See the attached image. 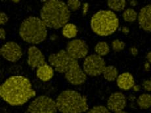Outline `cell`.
Masks as SVG:
<instances>
[{
  "mask_svg": "<svg viewBox=\"0 0 151 113\" xmlns=\"http://www.w3.org/2000/svg\"><path fill=\"white\" fill-rule=\"evenodd\" d=\"M137 17L138 12L132 7L126 8L122 14V17L126 22H134L137 21Z\"/></svg>",
  "mask_w": 151,
  "mask_h": 113,
  "instance_id": "44dd1931",
  "label": "cell"
},
{
  "mask_svg": "<svg viewBox=\"0 0 151 113\" xmlns=\"http://www.w3.org/2000/svg\"><path fill=\"white\" fill-rule=\"evenodd\" d=\"M146 59H147V61H148V62L150 63L151 64V51H149L147 53Z\"/></svg>",
  "mask_w": 151,
  "mask_h": 113,
  "instance_id": "e575fe53",
  "label": "cell"
},
{
  "mask_svg": "<svg viewBox=\"0 0 151 113\" xmlns=\"http://www.w3.org/2000/svg\"><path fill=\"white\" fill-rule=\"evenodd\" d=\"M150 112H151V107H150Z\"/></svg>",
  "mask_w": 151,
  "mask_h": 113,
  "instance_id": "f35d334b",
  "label": "cell"
},
{
  "mask_svg": "<svg viewBox=\"0 0 151 113\" xmlns=\"http://www.w3.org/2000/svg\"><path fill=\"white\" fill-rule=\"evenodd\" d=\"M27 55V63L32 68H37L47 63L44 54L36 45H32L28 48Z\"/></svg>",
  "mask_w": 151,
  "mask_h": 113,
  "instance_id": "7c38bea8",
  "label": "cell"
},
{
  "mask_svg": "<svg viewBox=\"0 0 151 113\" xmlns=\"http://www.w3.org/2000/svg\"><path fill=\"white\" fill-rule=\"evenodd\" d=\"M120 21L116 14L110 9L97 11L90 20V27L93 32L100 37L112 35L118 30Z\"/></svg>",
  "mask_w": 151,
  "mask_h": 113,
  "instance_id": "8992f818",
  "label": "cell"
},
{
  "mask_svg": "<svg viewBox=\"0 0 151 113\" xmlns=\"http://www.w3.org/2000/svg\"><path fill=\"white\" fill-rule=\"evenodd\" d=\"M121 32L122 33L124 34V35H127V34H129L130 32V29L128 27H127V26H124V27L121 28Z\"/></svg>",
  "mask_w": 151,
  "mask_h": 113,
  "instance_id": "f546056e",
  "label": "cell"
},
{
  "mask_svg": "<svg viewBox=\"0 0 151 113\" xmlns=\"http://www.w3.org/2000/svg\"><path fill=\"white\" fill-rule=\"evenodd\" d=\"M95 53L101 57H105L110 53V47L106 41H100L96 43L94 47Z\"/></svg>",
  "mask_w": 151,
  "mask_h": 113,
  "instance_id": "ffe728a7",
  "label": "cell"
},
{
  "mask_svg": "<svg viewBox=\"0 0 151 113\" xmlns=\"http://www.w3.org/2000/svg\"><path fill=\"white\" fill-rule=\"evenodd\" d=\"M66 52L70 56L76 59H82L88 55L89 46L86 41L80 38L70 40L66 46Z\"/></svg>",
  "mask_w": 151,
  "mask_h": 113,
  "instance_id": "9c48e42d",
  "label": "cell"
},
{
  "mask_svg": "<svg viewBox=\"0 0 151 113\" xmlns=\"http://www.w3.org/2000/svg\"><path fill=\"white\" fill-rule=\"evenodd\" d=\"M0 54L7 61L16 63L22 58L23 50L21 46L17 42L8 41L1 45Z\"/></svg>",
  "mask_w": 151,
  "mask_h": 113,
  "instance_id": "30bf717a",
  "label": "cell"
},
{
  "mask_svg": "<svg viewBox=\"0 0 151 113\" xmlns=\"http://www.w3.org/2000/svg\"><path fill=\"white\" fill-rule=\"evenodd\" d=\"M151 68V66H150V63H149L148 61H146L143 65V69L145 72H149Z\"/></svg>",
  "mask_w": 151,
  "mask_h": 113,
  "instance_id": "4dcf8cb0",
  "label": "cell"
},
{
  "mask_svg": "<svg viewBox=\"0 0 151 113\" xmlns=\"http://www.w3.org/2000/svg\"><path fill=\"white\" fill-rule=\"evenodd\" d=\"M126 46V43L120 39H115L111 43L112 50L116 53L124 51Z\"/></svg>",
  "mask_w": 151,
  "mask_h": 113,
  "instance_id": "7402d4cb",
  "label": "cell"
},
{
  "mask_svg": "<svg viewBox=\"0 0 151 113\" xmlns=\"http://www.w3.org/2000/svg\"><path fill=\"white\" fill-rule=\"evenodd\" d=\"M12 1L13 4H19V3H20L19 0H13V1Z\"/></svg>",
  "mask_w": 151,
  "mask_h": 113,
  "instance_id": "74e56055",
  "label": "cell"
},
{
  "mask_svg": "<svg viewBox=\"0 0 151 113\" xmlns=\"http://www.w3.org/2000/svg\"><path fill=\"white\" fill-rule=\"evenodd\" d=\"M28 113H57L56 101L47 95H42L34 98L28 106Z\"/></svg>",
  "mask_w": 151,
  "mask_h": 113,
  "instance_id": "52a82bcc",
  "label": "cell"
},
{
  "mask_svg": "<svg viewBox=\"0 0 151 113\" xmlns=\"http://www.w3.org/2000/svg\"><path fill=\"white\" fill-rule=\"evenodd\" d=\"M70 11H77L82 7V3L80 0H68L66 2Z\"/></svg>",
  "mask_w": 151,
  "mask_h": 113,
  "instance_id": "cb8c5ba5",
  "label": "cell"
},
{
  "mask_svg": "<svg viewBox=\"0 0 151 113\" xmlns=\"http://www.w3.org/2000/svg\"><path fill=\"white\" fill-rule=\"evenodd\" d=\"M89 7L90 5L88 2L83 3L82 5V7H81V9H82V13L83 17H86L87 14H88L89 11Z\"/></svg>",
  "mask_w": 151,
  "mask_h": 113,
  "instance_id": "4316f807",
  "label": "cell"
},
{
  "mask_svg": "<svg viewBox=\"0 0 151 113\" xmlns=\"http://www.w3.org/2000/svg\"><path fill=\"white\" fill-rule=\"evenodd\" d=\"M6 37H7L6 30H5L3 27H1V28H0V38H1V40H5L6 39Z\"/></svg>",
  "mask_w": 151,
  "mask_h": 113,
  "instance_id": "f1b7e54d",
  "label": "cell"
},
{
  "mask_svg": "<svg viewBox=\"0 0 151 113\" xmlns=\"http://www.w3.org/2000/svg\"><path fill=\"white\" fill-rule=\"evenodd\" d=\"M9 21V17L7 14L4 12H1L0 13V25L4 26Z\"/></svg>",
  "mask_w": 151,
  "mask_h": 113,
  "instance_id": "484cf974",
  "label": "cell"
},
{
  "mask_svg": "<svg viewBox=\"0 0 151 113\" xmlns=\"http://www.w3.org/2000/svg\"><path fill=\"white\" fill-rule=\"evenodd\" d=\"M47 60L55 71L64 74L66 80L71 85L82 86L86 83L88 76L78 60L70 56L65 50L50 54Z\"/></svg>",
  "mask_w": 151,
  "mask_h": 113,
  "instance_id": "7a4b0ae2",
  "label": "cell"
},
{
  "mask_svg": "<svg viewBox=\"0 0 151 113\" xmlns=\"http://www.w3.org/2000/svg\"><path fill=\"white\" fill-rule=\"evenodd\" d=\"M40 10V19L46 27L58 30L68 23L71 17V11L66 3L61 0L43 1Z\"/></svg>",
  "mask_w": 151,
  "mask_h": 113,
  "instance_id": "3957f363",
  "label": "cell"
},
{
  "mask_svg": "<svg viewBox=\"0 0 151 113\" xmlns=\"http://www.w3.org/2000/svg\"><path fill=\"white\" fill-rule=\"evenodd\" d=\"M136 103L141 109L147 110L151 107V94L143 93L136 99Z\"/></svg>",
  "mask_w": 151,
  "mask_h": 113,
  "instance_id": "ac0fdd59",
  "label": "cell"
},
{
  "mask_svg": "<svg viewBox=\"0 0 151 113\" xmlns=\"http://www.w3.org/2000/svg\"><path fill=\"white\" fill-rule=\"evenodd\" d=\"M106 64L103 57L95 53L88 55L83 60L82 68L87 76L97 77L103 74Z\"/></svg>",
  "mask_w": 151,
  "mask_h": 113,
  "instance_id": "ba28073f",
  "label": "cell"
},
{
  "mask_svg": "<svg viewBox=\"0 0 151 113\" xmlns=\"http://www.w3.org/2000/svg\"><path fill=\"white\" fill-rule=\"evenodd\" d=\"M86 113H111L106 106L98 105L89 109Z\"/></svg>",
  "mask_w": 151,
  "mask_h": 113,
  "instance_id": "603a6c76",
  "label": "cell"
},
{
  "mask_svg": "<svg viewBox=\"0 0 151 113\" xmlns=\"http://www.w3.org/2000/svg\"><path fill=\"white\" fill-rule=\"evenodd\" d=\"M138 24L147 32H151V4H147L139 10L137 17Z\"/></svg>",
  "mask_w": 151,
  "mask_h": 113,
  "instance_id": "4fadbf2b",
  "label": "cell"
},
{
  "mask_svg": "<svg viewBox=\"0 0 151 113\" xmlns=\"http://www.w3.org/2000/svg\"><path fill=\"white\" fill-rule=\"evenodd\" d=\"M129 53L133 57L137 56L139 54L138 49L137 48H136L135 46H132V47H130L129 48Z\"/></svg>",
  "mask_w": 151,
  "mask_h": 113,
  "instance_id": "83f0119b",
  "label": "cell"
},
{
  "mask_svg": "<svg viewBox=\"0 0 151 113\" xmlns=\"http://www.w3.org/2000/svg\"><path fill=\"white\" fill-rule=\"evenodd\" d=\"M116 84L119 89L123 91H129L132 89L135 84L134 76L129 72H125L119 74L117 78Z\"/></svg>",
  "mask_w": 151,
  "mask_h": 113,
  "instance_id": "5bb4252c",
  "label": "cell"
},
{
  "mask_svg": "<svg viewBox=\"0 0 151 113\" xmlns=\"http://www.w3.org/2000/svg\"><path fill=\"white\" fill-rule=\"evenodd\" d=\"M60 113H85L89 110L88 99L85 95L73 89H66L55 99Z\"/></svg>",
  "mask_w": 151,
  "mask_h": 113,
  "instance_id": "277c9868",
  "label": "cell"
},
{
  "mask_svg": "<svg viewBox=\"0 0 151 113\" xmlns=\"http://www.w3.org/2000/svg\"><path fill=\"white\" fill-rule=\"evenodd\" d=\"M142 88H143L145 91L149 92V94L151 93V78L149 79H145L142 82Z\"/></svg>",
  "mask_w": 151,
  "mask_h": 113,
  "instance_id": "d4e9b609",
  "label": "cell"
},
{
  "mask_svg": "<svg viewBox=\"0 0 151 113\" xmlns=\"http://www.w3.org/2000/svg\"><path fill=\"white\" fill-rule=\"evenodd\" d=\"M103 76L104 80L109 82H112L116 81L119 76V72L118 68L114 66L109 65L106 66L103 72Z\"/></svg>",
  "mask_w": 151,
  "mask_h": 113,
  "instance_id": "e0dca14e",
  "label": "cell"
},
{
  "mask_svg": "<svg viewBox=\"0 0 151 113\" xmlns=\"http://www.w3.org/2000/svg\"><path fill=\"white\" fill-rule=\"evenodd\" d=\"M55 69L47 63L40 66L36 70V77L43 82H48L53 79L55 75Z\"/></svg>",
  "mask_w": 151,
  "mask_h": 113,
  "instance_id": "9a60e30c",
  "label": "cell"
},
{
  "mask_svg": "<svg viewBox=\"0 0 151 113\" xmlns=\"http://www.w3.org/2000/svg\"><path fill=\"white\" fill-rule=\"evenodd\" d=\"M136 99H136L135 96L134 95H133V94L129 95V97H127V101L129 100L130 101H132V102H134V101H135Z\"/></svg>",
  "mask_w": 151,
  "mask_h": 113,
  "instance_id": "836d02e7",
  "label": "cell"
},
{
  "mask_svg": "<svg viewBox=\"0 0 151 113\" xmlns=\"http://www.w3.org/2000/svg\"><path fill=\"white\" fill-rule=\"evenodd\" d=\"M129 4L132 7H135L138 5V1L136 0H130L129 1Z\"/></svg>",
  "mask_w": 151,
  "mask_h": 113,
  "instance_id": "d6a6232c",
  "label": "cell"
},
{
  "mask_svg": "<svg viewBox=\"0 0 151 113\" xmlns=\"http://www.w3.org/2000/svg\"><path fill=\"white\" fill-rule=\"evenodd\" d=\"M36 96L31 81L22 75L8 77L0 86V97L8 105L22 106Z\"/></svg>",
  "mask_w": 151,
  "mask_h": 113,
  "instance_id": "6da1fadb",
  "label": "cell"
},
{
  "mask_svg": "<svg viewBox=\"0 0 151 113\" xmlns=\"http://www.w3.org/2000/svg\"><path fill=\"white\" fill-rule=\"evenodd\" d=\"M106 5L113 12H121L126 9L127 1L126 0H108Z\"/></svg>",
  "mask_w": 151,
  "mask_h": 113,
  "instance_id": "d6986e66",
  "label": "cell"
},
{
  "mask_svg": "<svg viewBox=\"0 0 151 113\" xmlns=\"http://www.w3.org/2000/svg\"><path fill=\"white\" fill-rule=\"evenodd\" d=\"M57 37L55 35V34H53V35H51V40H53V41H54V40H57Z\"/></svg>",
  "mask_w": 151,
  "mask_h": 113,
  "instance_id": "d590c367",
  "label": "cell"
},
{
  "mask_svg": "<svg viewBox=\"0 0 151 113\" xmlns=\"http://www.w3.org/2000/svg\"><path fill=\"white\" fill-rule=\"evenodd\" d=\"M141 88H142V86L141 85L135 84L134 86L133 87L132 90H133V91H134L135 93H137V92H139L141 90Z\"/></svg>",
  "mask_w": 151,
  "mask_h": 113,
  "instance_id": "1f68e13d",
  "label": "cell"
},
{
  "mask_svg": "<svg viewBox=\"0 0 151 113\" xmlns=\"http://www.w3.org/2000/svg\"><path fill=\"white\" fill-rule=\"evenodd\" d=\"M113 113H129V112H127V111H125L124 110V111H117V112H113Z\"/></svg>",
  "mask_w": 151,
  "mask_h": 113,
  "instance_id": "8d00e7d4",
  "label": "cell"
},
{
  "mask_svg": "<svg viewBox=\"0 0 151 113\" xmlns=\"http://www.w3.org/2000/svg\"><path fill=\"white\" fill-rule=\"evenodd\" d=\"M19 34L24 42L29 44L37 45L47 38L48 30L41 19L37 17L30 16L21 22Z\"/></svg>",
  "mask_w": 151,
  "mask_h": 113,
  "instance_id": "5b68a950",
  "label": "cell"
},
{
  "mask_svg": "<svg viewBox=\"0 0 151 113\" xmlns=\"http://www.w3.org/2000/svg\"><path fill=\"white\" fill-rule=\"evenodd\" d=\"M63 36L67 39H74L78 34V28L74 23L68 22L62 28Z\"/></svg>",
  "mask_w": 151,
  "mask_h": 113,
  "instance_id": "2e32d148",
  "label": "cell"
},
{
  "mask_svg": "<svg viewBox=\"0 0 151 113\" xmlns=\"http://www.w3.org/2000/svg\"><path fill=\"white\" fill-rule=\"evenodd\" d=\"M127 105V97L124 93L115 91L110 95L106 101V107L110 112L124 111Z\"/></svg>",
  "mask_w": 151,
  "mask_h": 113,
  "instance_id": "8fae6325",
  "label": "cell"
}]
</instances>
